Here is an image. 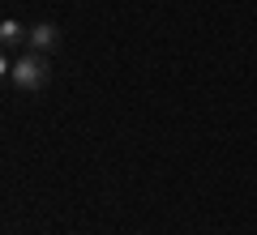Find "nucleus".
I'll use <instances>...</instances> for the list:
<instances>
[{
    "label": "nucleus",
    "instance_id": "f257e3e1",
    "mask_svg": "<svg viewBox=\"0 0 257 235\" xmlns=\"http://www.w3.org/2000/svg\"><path fill=\"white\" fill-rule=\"evenodd\" d=\"M9 82L18 86V90H39V86H47V60H43V56H39V52L22 56V60L13 64Z\"/></svg>",
    "mask_w": 257,
    "mask_h": 235
},
{
    "label": "nucleus",
    "instance_id": "f03ea898",
    "mask_svg": "<svg viewBox=\"0 0 257 235\" xmlns=\"http://www.w3.org/2000/svg\"><path fill=\"white\" fill-rule=\"evenodd\" d=\"M26 43H30V52H39V56H43L47 47H56V43H60V30H56L52 22H39V26L26 35Z\"/></svg>",
    "mask_w": 257,
    "mask_h": 235
},
{
    "label": "nucleus",
    "instance_id": "7ed1b4c3",
    "mask_svg": "<svg viewBox=\"0 0 257 235\" xmlns=\"http://www.w3.org/2000/svg\"><path fill=\"white\" fill-rule=\"evenodd\" d=\"M26 35H30V30H22V22H13V18H5V22H0V43H5V47L26 43Z\"/></svg>",
    "mask_w": 257,
    "mask_h": 235
},
{
    "label": "nucleus",
    "instance_id": "20e7f679",
    "mask_svg": "<svg viewBox=\"0 0 257 235\" xmlns=\"http://www.w3.org/2000/svg\"><path fill=\"white\" fill-rule=\"evenodd\" d=\"M9 73H13V64L5 60V56H0V77H9Z\"/></svg>",
    "mask_w": 257,
    "mask_h": 235
}]
</instances>
